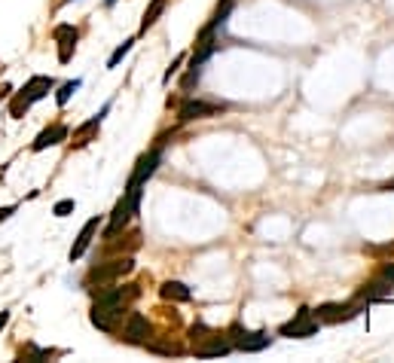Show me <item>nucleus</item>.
Instances as JSON below:
<instances>
[{"mask_svg": "<svg viewBox=\"0 0 394 363\" xmlns=\"http://www.w3.org/2000/svg\"><path fill=\"white\" fill-rule=\"evenodd\" d=\"M10 95V86H0V98H6Z\"/></svg>", "mask_w": 394, "mask_h": 363, "instance_id": "28", "label": "nucleus"}, {"mask_svg": "<svg viewBox=\"0 0 394 363\" xmlns=\"http://www.w3.org/2000/svg\"><path fill=\"white\" fill-rule=\"evenodd\" d=\"M138 208H141V187H126L122 199L117 202V208H113V214H110V223H107L104 238H110V235H117L120 229H126V223L138 214Z\"/></svg>", "mask_w": 394, "mask_h": 363, "instance_id": "5", "label": "nucleus"}, {"mask_svg": "<svg viewBox=\"0 0 394 363\" xmlns=\"http://www.w3.org/2000/svg\"><path fill=\"white\" fill-rule=\"evenodd\" d=\"M162 12H165V0H150V6H147V12H144V19H141V34H144L147 28L156 25Z\"/></svg>", "mask_w": 394, "mask_h": 363, "instance_id": "18", "label": "nucleus"}, {"mask_svg": "<svg viewBox=\"0 0 394 363\" xmlns=\"http://www.w3.org/2000/svg\"><path fill=\"white\" fill-rule=\"evenodd\" d=\"M6 323H10V312H0V330H3Z\"/></svg>", "mask_w": 394, "mask_h": 363, "instance_id": "27", "label": "nucleus"}, {"mask_svg": "<svg viewBox=\"0 0 394 363\" xmlns=\"http://www.w3.org/2000/svg\"><path fill=\"white\" fill-rule=\"evenodd\" d=\"M74 208H76L74 199H61V202H58L56 208H52V214H56V217H67V214H71Z\"/></svg>", "mask_w": 394, "mask_h": 363, "instance_id": "23", "label": "nucleus"}, {"mask_svg": "<svg viewBox=\"0 0 394 363\" xmlns=\"http://www.w3.org/2000/svg\"><path fill=\"white\" fill-rule=\"evenodd\" d=\"M190 336H192V354H196V357H223V354L233 351L229 339L220 336L217 330L205 327V323H196V327L190 330Z\"/></svg>", "mask_w": 394, "mask_h": 363, "instance_id": "3", "label": "nucleus"}, {"mask_svg": "<svg viewBox=\"0 0 394 363\" xmlns=\"http://www.w3.org/2000/svg\"><path fill=\"white\" fill-rule=\"evenodd\" d=\"M227 107L223 104H214V101H202V98H190L177 107V119L181 122H192V119H208V117H217Z\"/></svg>", "mask_w": 394, "mask_h": 363, "instance_id": "8", "label": "nucleus"}, {"mask_svg": "<svg viewBox=\"0 0 394 363\" xmlns=\"http://www.w3.org/2000/svg\"><path fill=\"white\" fill-rule=\"evenodd\" d=\"M98 226H101V220L92 217L86 226L80 229V235H76V242H74V247H71V253H67V257H71V262H76V260L83 257V253L89 251V244L95 242V235H98Z\"/></svg>", "mask_w": 394, "mask_h": 363, "instance_id": "14", "label": "nucleus"}, {"mask_svg": "<svg viewBox=\"0 0 394 363\" xmlns=\"http://www.w3.org/2000/svg\"><path fill=\"white\" fill-rule=\"evenodd\" d=\"M382 189H385V192H394V180H388V183H385Z\"/></svg>", "mask_w": 394, "mask_h": 363, "instance_id": "29", "label": "nucleus"}, {"mask_svg": "<svg viewBox=\"0 0 394 363\" xmlns=\"http://www.w3.org/2000/svg\"><path fill=\"white\" fill-rule=\"evenodd\" d=\"M183 61H187V56H183V52H181V56H177V58L172 61V67H168V71H165V76H162V83H172V76L177 74V67H181Z\"/></svg>", "mask_w": 394, "mask_h": 363, "instance_id": "24", "label": "nucleus"}, {"mask_svg": "<svg viewBox=\"0 0 394 363\" xmlns=\"http://www.w3.org/2000/svg\"><path fill=\"white\" fill-rule=\"evenodd\" d=\"M13 214H15V205H6V208H0V223H3V220H10Z\"/></svg>", "mask_w": 394, "mask_h": 363, "instance_id": "25", "label": "nucleus"}, {"mask_svg": "<svg viewBox=\"0 0 394 363\" xmlns=\"http://www.w3.org/2000/svg\"><path fill=\"white\" fill-rule=\"evenodd\" d=\"M52 37H56V43H58V61H61V65H67V61L74 58L76 37H80V31H76L74 25H58L56 31H52Z\"/></svg>", "mask_w": 394, "mask_h": 363, "instance_id": "11", "label": "nucleus"}, {"mask_svg": "<svg viewBox=\"0 0 394 363\" xmlns=\"http://www.w3.org/2000/svg\"><path fill=\"white\" fill-rule=\"evenodd\" d=\"M315 318L321 323H339V321H352L358 314V305H339V303H324L315 308Z\"/></svg>", "mask_w": 394, "mask_h": 363, "instance_id": "12", "label": "nucleus"}, {"mask_svg": "<svg viewBox=\"0 0 394 363\" xmlns=\"http://www.w3.org/2000/svg\"><path fill=\"white\" fill-rule=\"evenodd\" d=\"M131 43H135V40H126V43H122V46H117V49H113V56H110V58H107V67H117V65H120V61H122V58H126V56H129V49H131Z\"/></svg>", "mask_w": 394, "mask_h": 363, "instance_id": "22", "label": "nucleus"}, {"mask_svg": "<svg viewBox=\"0 0 394 363\" xmlns=\"http://www.w3.org/2000/svg\"><path fill=\"white\" fill-rule=\"evenodd\" d=\"M61 141H67V126H65V122H52V126H46L40 135L34 137L31 150H34V153H43L46 146H58Z\"/></svg>", "mask_w": 394, "mask_h": 363, "instance_id": "13", "label": "nucleus"}, {"mask_svg": "<svg viewBox=\"0 0 394 363\" xmlns=\"http://www.w3.org/2000/svg\"><path fill=\"white\" fill-rule=\"evenodd\" d=\"M56 351H46V348H34V345H28V348L19 351V363H40V360H49Z\"/></svg>", "mask_w": 394, "mask_h": 363, "instance_id": "19", "label": "nucleus"}, {"mask_svg": "<svg viewBox=\"0 0 394 363\" xmlns=\"http://www.w3.org/2000/svg\"><path fill=\"white\" fill-rule=\"evenodd\" d=\"M144 348L147 351H156V354H165V357H172V354H181L183 351L181 345H174V342H153V339H147Z\"/></svg>", "mask_w": 394, "mask_h": 363, "instance_id": "20", "label": "nucleus"}, {"mask_svg": "<svg viewBox=\"0 0 394 363\" xmlns=\"http://www.w3.org/2000/svg\"><path fill=\"white\" fill-rule=\"evenodd\" d=\"M52 89H56V80H52V76H31V80L25 83V89H22L19 95L13 98V104H10V117L19 119L31 104L40 101V98H46Z\"/></svg>", "mask_w": 394, "mask_h": 363, "instance_id": "4", "label": "nucleus"}, {"mask_svg": "<svg viewBox=\"0 0 394 363\" xmlns=\"http://www.w3.org/2000/svg\"><path fill=\"white\" fill-rule=\"evenodd\" d=\"M135 272V260L131 257H117V260H107V262H98V266L89 269L86 275V284L89 287H110V284H120L126 275Z\"/></svg>", "mask_w": 394, "mask_h": 363, "instance_id": "2", "label": "nucleus"}, {"mask_svg": "<svg viewBox=\"0 0 394 363\" xmlns=\"http://www.w3.org/2000/svg\"><path fill=\"white\" fill-rule=\"evenodd\" d=\"M229 345H233L236 351H245V354H254V351H263V348H269V339L266 333H254V330H245V327H238V323H233L229 327Z\"/></svg>", "mask_w": 394, "mask_h": 363, "instance_id": "6", "label": "nucleus"}, {"mask_svg": "<svg viewBox=\"0 0 394 363\" xmlns=\"http://www.w3.org/2000/svg\"><path fill=\"white\" fill-rule=\"evenodd\" d=\"M159 162H162V146H153L150 153H144V156L135 162V171L129 177V187H144V183L156 174Z\"/></svg>", "mask_w": 394, "mask_h": 363, "instance_id": "9", "label": "nucleus"}, {"mask_svg": "<svg viewBox=\"0 0 394 363\" xmlns=\"http://www.w3.org/2000/svg\"><path fill=\"white\" fill-rule=\"evenodd\" d=\"M150 339V321L138 312H129L126 314V323H122V342L129 345H144Z\"/></svg>", "mask_w": 394, "mask_h": 363, "instance_id": "10", "label": "nucleus"}, {"mask_svg": "<svg viewBox=\"0 0 394 363\" xmlns=\"http://www.w3.org/2000/svg\"><path fill=\"white\" fill-rule=\"evenodd\" d=\"M318 327H321V321L312 314V308H299L297 312V318L288 321V323H281V330L278 333L281 336H290V339H309V336H315L318 333Z\"/></svg>", "mask_w": 394, "mask_h": 363, "instance_id": "7", "label": "nucleus"}, {"mask_svg": "<svg viewBox=\"0 0 394 363\" xmlns=\"http://www.w3.org/2000/svg\"><path fill=\"white\" fill-rule=\"evenodd\" d=\"M382 278H385V281H391V284H394V262H388V266L382 269Z\"/></svg>", "mask_w": 394, "mask_h": 363, "instance_id": "26", "label": "nucleus"}, {"mask_svg": "<svg viewBox=\"0 0 394 363\" xmlns=\"http://www.w3.org/2000/svg\"><path fill=\"white\" fill-rule=\"evenodd\" d=\"M138 296H141V287H138V284H126V287L110 284V287H101L95 296V305H92V323H95L98 330H104V333H113L117 323L129 314V305L135 303Z\"/></svg>", "mask_w": 394, "mask_h": 363, "instance_id": "1", "label": "nucleus"}, {"mask_svg": "<svg viewBox=\"0 0 394 363\" xmlns=\"http://www.w3.org/2000/svg\"><path fill=\"white\" fill-rule=\"evenodd\" d=\"M159 296L165 299V303H190V299H192V290H190L183 281H165V284L159 287Z\"/></svg>", "mask_w": 394, "mask_h": 363, "instance_id": "17", "label": "nucleus"}, {"mask_svg": "<svg viewBox=\"0 0 394 363\" xmlns=\"http://www.w3.org/2000/svg\"><path fill=\"white\" fill-rule=\"evenodd\" d=\"M83 86V83L80 80H71V83H65V86H61L58 89V95H56V101H58V107H65L67 101H71V95H74V92L76 89H80Z\"/></svg>", "mask_w": 394, "mask_h": 363, "instance_id": "21", "label": "nucleus"}, {"mask_svg": "<svg viewBox=\"0 0 394 363\" xmlns=\"http://www.w3.org/2000/svg\"><path fill=\"white\" fill-rule=\"evenodd\" d=\"M107 110H110V104H104V110H101V113H95L92 119H86L80 128H74V141H71V144H74V146H86L92 137L98 135V128H101V122H104V117H107Z\"/></svg>", "mask_w": 394, "mask_h": 363, "instance_id": "15", "label": "nucleus"}, {"mask_svg": "<svg viewBox=\"0 0 394 363\" xmlns=\"http://www.w3.org/2000/svg\"><path fill=\"white\" fill-rule=\"evenodd\" d=\"M391 293H394V284H391V281H385V278L379 275L376 281H370V284H364V287L358 290V299H367V303H373V299L391 296Z\"/></svg>", "mask_w": 394, "mask_h": 363, "instance_id": "16", "label": "nucleus"}]
</instances>
